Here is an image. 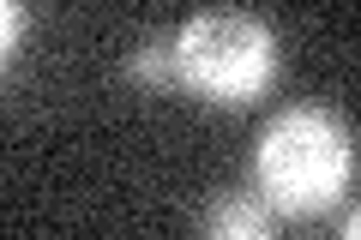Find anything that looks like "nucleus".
Listing matches in <instances>:
<instances>
[{"instance_id": "f257e3e1", "label": "nucleus", "mask_w": 361, "mask_h": 240, "mask_svg": "<svg viewBox=\"0 0 361 240\" xmlns=\"http://www.w3.org/2000/svg\"><path fill=\"white\" fill-rule=\"evenodd\" d=\"M355 168L361 144L349 120L319 102H295V108L271 114L253 144V192L277 216H325L355 187Z\"/></svg>"}, {"instance_id": "f03ea898", "label": "nucleus", "mask_w": 361, "mask_h": 240, "mask_svg": "<svg viewBox=\"0 0 361 240\" xmlns=\"http://www.w3.org/2000/svg\"><path fill=\"white\" fill-rule=\"evenodd\" d=\"M169 49H175V84L193 90L199 102L241 108V102L265 96L277 78V30L235 6L193 13L169 37Z\"/></svg>"}, {"instance_id": "7ed1b4c3", "label": "nucleus", "mask_w": 361, "mask_h": 240, "mask_svg": "<svg viewBox=\"0 0 361 240\" xmlns=\"http://www.w3.org/2000/svg\"><path fill=\"white\" fill-rule=\"evenodd\" d=\"M199 240H277V210H271L253 187L223 192L205 210V222H199Z\"/></svg>"}, {"instance_id": "20e7f679", "label": "nucleus", "mask_w": 361, "mask_h": 240, "mask_svg": "<svg viewBox=\"0 0 361 240\" xmlns=\"http://www.w3.org/2000/svg\"><path fill=\"white\" fill-rule=\"evenodd\" d=\"M121 72H127L133 84L169 90V84H175V49H169V37H145L139 49L127 54V66H121Z\"/></svg>"}, {"instance_id": "39448f33", "label": "nucleus", "mask_w": 361, "mask_h": 240, "mask_svg": "<svg viewBox=\"0 0 361 240\" xmlns=\"http://www.w3.org/2000/svg\"><path fill=\"white\" fill-rule=\"evenodd\" d=\"M25 25H30V13L18 6V0H6V13H0V54H6V61L18 54V30Z\"/></svg>"}, {"instance_id": "423d86ee", "label": "nucleus", "mask_w": 361, "mask_h": 240, "mask_svg": "<svg viewBox=\"0 0 361 240\" xmlns=\"http://www.w3.org/2000/svg\"><path fill=\"white\" fill-rule=\"evenodd\" d=\"M337 240H361V210H349V216H343V234H337Z\"/></svg>"}]
</instances>
